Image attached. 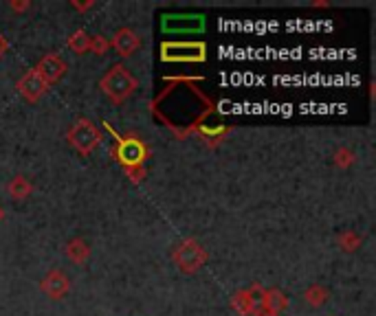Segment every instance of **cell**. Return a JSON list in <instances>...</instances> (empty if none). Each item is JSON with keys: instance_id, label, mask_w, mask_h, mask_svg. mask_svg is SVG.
<instances>
[{"instance_id": "6da1fadb", "label": "cell", "mask_w": 376, "mask_h": 316, "mask_svg": "<svg viewBox=\"0 0 376 316\" xmlns=\"http://www.w3.org/2000/svg\"><path fill=\"white\" fill-rule=\"evenodd\" d=\"M100 88L115 106H121L125 99H130L139 88V79L130 73L125 64H113L100 79Z\"/></svg>"}, {"instance_id": "7a4b0ae2", "label": "cell", "mask_w": 376, "mask_h": 316, "mask_svg": "<svg viewBox=\"0 0 376 316\" xmlns=\"http://www.w3.org/2000/svg\"><path fill=\"white\" fill-rule=\"evenodd\" d=\"M66 141L71 143V147L77 149L81 156H91L95 149L100 147V143H102V132H100V128H97L91 119L79 117V119L73 121V126L68 128Z\"/></svg>"}, {"instance_id": "3957f363", "label": "cell", "mask_w": 376, "mask_h": 316, "mask_svg": "<svg viewBox=\"0 0 376 316\" xmlns=\"http://www.w3.org/2000/svg\"><path fill=\"white\" fill-rule=\"evenodd\" d=\"M172 259H174L176 268L183 274H196L207 264L209 255H207V251L203 249V244L198 240L185 238V240H180L174 246Z\"/></svg>"}, {"instance_id": "277c9868", "label": "cell", "mask_w": 376, "mask_h": 316, "mask_svg": "<svg viewBox=\"0 0 376 316\" xmlns=\"http://www.w3.org/2000/svg\"><path fill=\"white\" fill-rule=\"evenodd\" d=\"M161 60L172 64H198L207 60V44L205 42H163L161 44Z\"/></svg>"}, {"instance_id": "5b68a950", "label": "cell", "mask_w": 376, "mask_h": 316, "mask_svg": "<svg viewBox=\"0 0 376 316\" xmlns=\"http://www.w3.org/2000/svg\"><path fill=\"white\" fill-rule=\"evenodd\" d=\"M113 154L123 165V169H134V167H146V158L150 152L143 145V141L136 139V136H117V145L113 147Z\"/></svg>"}, {"instance_id": "8992f818", "label": "cell", "mask_w": 376, "mask_h": 316, "mask_svg": "<svg viewBox=\"0 0 376 316\" xmlns=\"http://www.w3.org/2000/svg\"><path fill=\"white\" fill-rule=\"evenodd\" d=\"M36 71H38V75L47 81L49 86H53V84H58V81L66 75V71H68V66H66V62H64V58L60 53H47L45 58H42L36 66Z\"/></svg>"}, {"instance_id": "52a82bcc", "label": "cell", "mask_w": 376, "mask_h": 316, "mask_svg": "<svg viewBox=\"0 0 376 316\" xmlns=\"http://www.w3.org/2000/svg\"><path fill=\"white\" fill-rule=\"evenodd\" d=\"M16 88H18L20 97H22L24 101L36 103V101L42 97V94H45V92L49 90V84L38 75L36 68H31V71H26V73L18 79Z\"/></svg>"}, {"instance_id": "ba28073f", "label": "cell", "mask_w": 376, "mask_h": 316, "mask_svg": "<svg viewBox=\"0 0 376 316\" xmlns=\"http://www.w3.org/2000/svg\"><path fill=\"white\" fill-rule=\"evenodd\" d=\"M40 290L49 299L60 301L68 294V290H71V279L66 277L64 270H49L40 281Z\"/></svg>"}, {"instance_id": "9c48e42d", "label": "cell", "mask_w": 376, "mask_h": 316, "mask_svg": "<svg viewBox=\"0 0 376 316\" xmlns=\"http://www.w3.org/2000/svg\"><path fill=\"white\" fill-rule=\"evenodd\" d=\"M110 47L117 51L119 58H130V55H134L139 47H141V38H139L136 31L130 29V26H121V29L115 31L113 40H110Z\"/></svg>"}, {"instance_id": "30bf717a", "label": "cell", "mask_w": 376, "mask_h": 316, "mask_svg": "<svg viewBox=\"0 0 376 316\" xmlns=\"http://www.w3.org/2000/svg\"><path fill=\"white\" fill-rule=\"evenodd\" d=\"M260 292H262V285H253V288H249V290L235 292L231 299V306L242 316H251V314L256 316L260 312Z\"/></svg>"}, {"instance_id": "8fae6325", "label": "cell", "mask_w": 376, "mask_h": 316, "mask_svg": "<svg viewBox=\"0 0 376 316\" xmlns=\"http://www.w3.org/2000/svg\"><path fill=\"white\" fill-rule=\"evenodd\" d=\"M163 31H170V33H189V31H201L205 26L203 16H165L163 22Z\"/></svg>"}, {"instance_id": "7c38bea8", "label": "cell", "mask_w": 376, "mask_h": 316, "mask_svg": "<svg viewBox=\"0 0 376 316\" xmlns=\"http://www.w3.org/2000/svg\"><path fill=\"white\" fill-rule=\"evenodd\" d=\"M288 308V299L282 290L277 288H262L260 292V312H271V314H282Z\"/></svg>"}, {"instance_id": "4fadbf2b", "label": "cell", "mask_w": 376, "mask_h": 316, "mask_svg": "<svg viewBox=\"0 0 376 316\" xmlns=\"http://www.w3.org/2000/svg\"><path fill=\"white\" fill-rule=\"evenodd\" d=\"M66 257L75 264H84L91 257V246L86 244V240L81 238H73L66 244Z\"/></svg>"}, {"instance_id": "5bb4252c", "label": "cell", "mask_w": 376, "mask_h": 316, "mask_svg": "<svg viewBox=\"0 0 376 316\" xmlns=\"http://www.w3.org/2000/svg\"><path fill=\"white\" fill-rule=\"evenodd\" d=\"M7 191L13 200H24V198H29V194L33 191V185L26 181L24 176H13L7 185Z\"/></svg>"}, {"instance_id": "9a60e30c", "label": "cell", "mask_w": 376, "mask_h": 316, "mask_svg": "<svg viewBox=\"0 0 376 316\" xmlns=\"http://www.w3.org/2000/svg\"><path fill=\"white\" fill-rule=\"evenodd\" d=\"M304 299H306V303H311L313 308H322L326 301L330 299V290H328V288H324L322 283H313V285L306 288Z\"/></svg>"}, {"instance_id": "2e32d148", "label": "cell", "mask_w": 376, "mask_h": 316, "mask_svg": "<svg viewBox=\"0 0 376 316\" xmlns=\"http://www.w3.org/2000/svg\"><path fill=\"white\" fill-rule=\"evenodd\" d=\"M91 35L84 31V29H77L75 33H71L68 35V49H71L73 53H77V55H84V53H88L91 51Z\"/></svg>"}, {"instance_id": "e0dca14e", "label": "cell", "mask_w": 376, "mask_h": 316, "mask_svg": "<svg viewBox=\"0 0 376 316\" xmlns=\"http://www.w3.org/2000/svg\"><path fill=\"white\" fill-rule=\"evenodd\" d=\"M337 242H339V249H343V251H347V253H352V251H357L359 246H361V235H357L354 231H345V233H341V235L337 238Z\"/></svg>"}, {"instance_id": "ac0fdd59", "label": "cell", "mask_w": 376, "mask_h": 316, "mask_svg": "<svg viewBox=\"0 0 376 316\" xmlns=\"http://www.w3.org/2000/svg\"><path fill=\"white\" fill-rule=\"evenodd\" d=\"M357 160V154L352 152L350 147H339L337 152H334V165L341 169H347V167H352Z\"/></svg>"}, {"instance_id": "d6986e66", "label": "cell", "mask_w": 376, "mask_h": 316, "mask_svg": "<svg viewBox=\"0 0 376 316\" xmlns=\"http://www.w3.org/2000/svg\"><path fill=\"white\" fill-rule=\"evenodd\" d=\"M108 47H110V42H108L106 38H102V35H95L91 40V51H95L97 55H104L108 51Z\"/></svg>"}, {"instance_id": "ffe728a7", "label": "cell", "mask_w": 376, "mask_h": 316, "mask_svg": "<svg viewBox=\"0 0 376 316\" xmlns=\"http://www.w3.org/2000/svg\"><path fill=\"white\" fill-rule=\"evenodd\" d=\"M227 132H229L227 128H222V130H216V128H214V130H205V132H203V139L209 141V143H216V141L220 143V139H222V136H225Z\"/></svg>"}, {"instance_id": "44dd1931", "label": "cell", "mask_w": 376, "mask_h": 316, "mask_svg": "<svg viewBox=\"0 0 376 316\" xmlns=\"http://www.w3.org/2000/svg\"><path fill=\"white\" fill-rule=\"evenodd\" d=\"M31 7V3H13V0H11V3H9V9H13V11H26V9H29Z\"/></svg>"}, {"instance_id": "7402d4cb", "label": "cell", "mask_w": 376, "mask_h": 316, "mask_svg": "<svg viewBox=\"0 0 376 316\" xmlns=\"http://www.w3.org/2000/svg\"><path fill=\"white\" fill-rule=\"evenodd\" d=\"M93 5H95V3H88V5H79L77 0H75V3H73V7H75V9H79V11H86V9H91Z\"/></svg>"}, {"instance_id": "603a6c76", "label": "cell", "mask_w": 376, "mask_h": 316, "mask_svg": "<svg viewBox=\"0 0 376 316\" xmlns=\"http://www.w3.org/2000/svg\"><path fill=\"white\" fill-rule=\"evenodd\" d=\"M7 49V42H5V38L0 35V55H3V51Z\"/></svg>"}, {"instance_id": "cb8c5ba5", "label": "cell", "mask_w": 376, "mask_h": 316, "mask_svg": "<svg viewBox=\"0 0 376 316\" xmlns=\"http://www.w3.org/2000/svg\"><path fill=\"white\" fill-rule=\"evenodd\" d=\"M256 316H280V314H271V312H258Z\"/></svg>"}, {"instance_id": "d4e9b609", "label": "cell", "mask_w": 376, "mask_h": 316, "mask_svg": "<svg viewBox=\"0 0 376 316\" xmlns=\"http://www.w3.org/2000/svg\"><path fill=\"white\" fill-rule=\"evenodd\" d=\"M5 219V211H3V207H0V222Z\"/></svg>"}]
</instances>
